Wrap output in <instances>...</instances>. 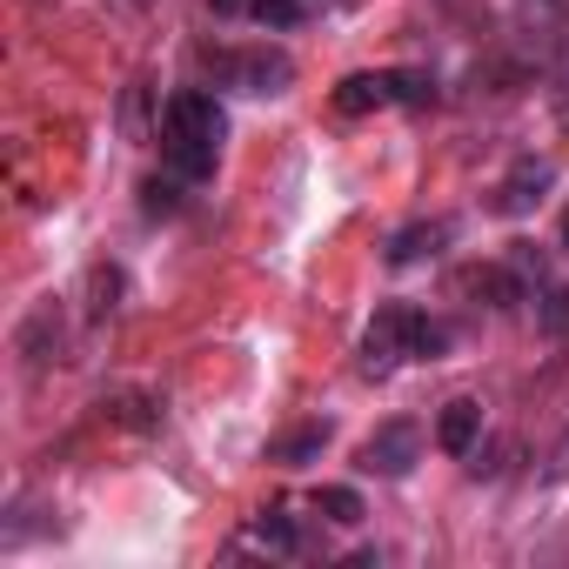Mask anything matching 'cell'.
<instances>
[{
	"label": "cell",
	"mask_w": 569,
	"mask_h": 569,
	"mask_svg": "<svg viewBox=\"0 0 569 569\" xmlns=\"http://www.w3.org/2000/svg\"><path fill=\"white\" fill-rule=\"evenodd\" d=\"M409 356H416V309L382 302L376 322H369V336H362V376H389V369L409 362Z\"/></svg>",
	"instance_id": "cell-2"
},
{
	"label": "cell",
	"mask_w": 569,
	"mask_h": 569,
	"mask_svg": "<svg viewBox=\"0 0 569 569\" xmlns=\"http://www.w3.org/2000/svg\"><path fill=\"white\" fill-rule=\"evenodd\" d=\"M396 101V74H349L342 88H336V108L342 114H376V108H389Z\"/></svg>",
	"instance_id": "cell-8"
},
{
	"label": "cell",
	"mask_w": 569,
	"mask_h": 569,
	"mask_svg": "<svg viewBox=\"0 0 569 569\" xmlns=\"http://www.w3.org/2000/svg\"><path fill=\"white\" fill-rule=\"evenodd\" d=\"M214 68H221V81H228V88H241V94H281V88L296 81V61H289V54H274V48L221 54Z\"/></svg>",
	"instance_id": "cell-4"
},
{
	"label": "cell",
	"mask_w": 569,
	"mask_h": 569,
	"mask_svg": "<svg viewBox=\"0 0 569 569\" xmlns=\"http://www.w3.org/2000/svg\"><path fill=\"white\" fill-rule=\"evenodd\" d=\"M549 188H556V168H549L542 154H522V161H516V168H509V174L496 181V194H489V208L516 221V214H536V201H542Z\"/></svg>",
	"instance_id": "cell-5"
},
{
	"label": "cell",
	"mask_w": 569,
	"mask_h": 569,
	"mask_svg": "<svg viewBox=\"0 0 569 569\" xmlns=\"http://www.w3.org/2000/svg\"><path fill=\"white\" fill-rule=\"evenodd\" d=\"M248 14H254L261 28H274V34H281V28H296V21L309 14V0H254Z\"/></svg>",
	"instance_id": "cell-11"
},
{
	"label": "cell",
	"mask_w": 569,
	"mask_h": 569,
	"mask_svg": "<svg viewBox=\"0 0 569 569\" xmlns=\"http://www.w3.org/2000/svg\"><path fill=\"white\" fill-rule=\"evenodd\" d=\"M562 248H569V214H562Z\"/></svg>",
	"instance_id": "cell-20"
},
{
	"label": "cell",
	"mask_w": 569,
	"mask_h": 569,
	"mask_svg": "<svg viewBox=\"0 0 569 569\" xmlns=\"http://www.w3.org/2000/svg\"><path fill=\"white\" fill-rule=\"evenodd\" d=\"M442 349H449V329L429 322V316H416V362H436Z\"/></svg>",
	"instance_id": "cell-15"
},
{
	"label": "cell",
	"mask_w": 569,
	"mask_h": 569,
	"mask_svg": "<svg viewBox=\"0 0 569 569\" xmlns=\"http://www.w3.org/2000/svg\"><path fill=\"white\" fill-rule=\"evenodd\" d=\"M254 542L274 549V556H296V549H302V529H296L289 509H261V516H254Z\"/></svg>",
	"instance_id": "cell-9"
},
{
	"label": "cell",
	"mask_w": 569,
	"mask_h": 569,
	"mask_svg": "<svg viewBox=\"0 0 569 569\" xmlns=\"http://www.w3.org/2000/svg\"><path fill=\"white\" fill-rule=\"evenodd\" d=\"M542 476H549V482H556V476H569V436L549 449V469H542Z\"/></svg>",
	"instance_id": "cell-18"
},
{
	"label": "cell",
	"mask_w": 569,
	"mask_h": 569,
	"mask_svg": "<svg viewBox=\"0 0 569 569\" xmlns=\"http://www.w3.org/2000/svg\"><path fill=\"white\" fill-rule=\"evenodd\" d=\"M214 14H241V8H254V0H208Z\"/></svg>",
	"instance_id": "cell-19"
},
{
	"label": "cell",
	"mask_w": 569,
	"mask_h": 569,
	"mask_svg": "<svg viewBox=\"0 0 569 569\" xmlns=\"http://www.w3.org/2000/svg\"><path fill=\"white\" fill-rule=\"evenodd\" d=\"M416 456H422V429H416V422H382V429L356 449V469H369V476H409Z\"/></svg>",
	"instance_id": "cell-3"
},
{
	"label": "cell",
	"mask_w": 569,
	"mask_h": 569,
	"mask_svg": "<svg viewBox=\"0 0 569 569\" xmlns=\"http://www.w3.org/2000/svg\"><path fill=\"white\" fill-rule=\"evenodd\" d=\"M476 436H482V402H476V396L442 402V416H436V442H442L449 456H469V449H476Z\"/></svg>",
	"instance_id": "cell-6"
},
{
	"label": "cell",
	"mask_w": 569,
	"mask_h": 569,
	"mask_svg": "<svg viewBox=\"0 0 569 569\" xmlns=\"http://www.w3.org/2000/svg\"><path fill=\"white\" fill-rule=\"evenodd\" d=\"M322 442H329V422H316V429H302V436H289V442H281V449H274V456H281V462H309V456H316Z\"/></svg>",
	"instance_id": "cell-13"
},
{
	"label": "cell",
	"mask_w": 569,
	"mask_h": 569,
	"mask_svg": "<svg viewBox=\"0 0 569 569\" xmlns=\"http://www.w3.org/2000/svg\"><path fill=\"white\" fill-rule=\"evenodd\" d=\"M396 101L429 108V101H436V81H429V74H416V68H402V74H396Z\"/></svg>",
	"instance_id": "cell-14"
},
{
	"label": "cell",
	"mask_w": 569,
	"mask_h": 569,
	"mask_svg": "<svg viewBox=\"0 0 569 569\" xmlns=\"http://www.w3.org/2000/svg\"><path fill=\"white\" fill-rule=\"evenodd\" d=\"M141 208H148V214H174V208H181V188H174V181H148V188H141Z\"/></svg>",
	"instance_id": "cell-16"
},
{
	"label": "cell",
	"mask_w": 569,
	"mask_h": 569,
	"mask_svg": "<svg viewBox=\"0 0 569 569\" xmlns=\"http://www.w3.org/2000/svg\"><path fill=\"white\" fill-rule=\"evenodd\" d=\"M536 289H542V302H536L542 329L549 336H569V289H562V281H536Z\"/></svg>",
	"instance_id": "cell-10"
},
{
	"label": "cell",
	"mask_w": 569,
	"mask_h": 569,
	"mask_svg": "<svg viewBox=\"0 0 569 569\" xmlns=\"http://www.w3.org/2000/svg\"><path fill=\"white\" fill-rule=\"evenodd\" d=\"M88 289H94V302H88V309H94V316H108V309H114V296H121V274H114V268H94Z\"/></svg>",
	"instance_id": "cell-17"
},
{
	"label": "cell",
	"mask_w": 569,
	"mask_h": 569,
	"mask_svg": "<svg viewBox=\"0 0 569 569\" xmlns=\"http://www.w3.org/2000/svg\"><path fill=\"white\" fill-rule=\"evenodd\" d=\"M316 509H322L329 522H342V529H356V522H362V496H356V489H322V496H316Z\"/></svg>",
	"instance_id": "cell-12"
},
{
	"label": "cell",
	"mask_w": 569,
	"mask_h": 569,
	"mask_svg": "<svg viewBox=\"0 0 569 569\" xmlns=\"http://www.w3.org/2000/svg\"><path fill=\"white\" fill-rule=\"evenodd\" d=\"M228 141V114L208 88H181L168 108H161V154L181 181H208L214 174V154Z\"/></svg>",
	"instance_id": "cell-1"
},
{
	"label": "cell",
	"mask_w": 569,
	"mask_h": 569,
	"mask_svg": "<svg viewBox=\"0 0 569 569\" xmlns=\"http://www.w3.org/2000/svg\"><path fill=\"white\" fill-rule=\"evenodd\" d=\"M442 241H449V221H409V228L389 234V268H416V261H429Z\"/></svg>",
	"instance_id": "cell-7"
}]
</instances>
